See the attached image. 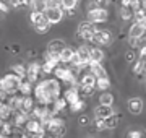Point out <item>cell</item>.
Masks as SVG:
<instances>
[{
	"label": "cell",
	"instance_id": "1",
	"mask_svg": "<svg viewBox=\"0 0 146 138\" xmlns=\"http://www.w3.org/2000/svg\"><path fill=\"white\" fill-rule=\"evenodd\" d=\"M34 96L41 106H49L54 104L60 98V83L55 78L52 80H44L37 83L34 88Z\"/></svg>",
	"mask_w": 146,
	"mask_h": 138
},
{
	"label": "cell",
	"instance_id": "2",
	"mask_svg": "<svg viewBox=\"0 0 146 138\" xmlns=\"http://www.w3.org/2000/svg\"><path fill=\"white\" fill-rule=\"evenodd\" d=\"M44 15H46L47 21L50 25H57V23L62 21V18H63V8L58 3H49L47 10L44 11Z\"/></svg>",
	"mask_w": 146,
	"mask_h": 138
},
{
	"label": "cell",
	"instance_id": "3",
	"mask_svg": "<svg viewBox=\"0 0 146 138\" xmlns=\"http://www.w3.org/2000/svg\"><path fill=\"white\" fill-rule=\"evenodd\" d=\"M21 83H23V80L21 78H18L16 75L13 73H8L3 76V91L5 93H8L10 96H13L16 93V91L20 90Z\"/></svg>",
	"mask_w": 146,
	"mask_h": 138
},
{
	"label": "cell",
	"instance_id": "4",
	"mask_svg": "<svg viewBox=\"0 0 146 138\" xmlns=\"http://www.w3.org/2000/svg\"><path fill=\"white\" fill-rule=\"evenodd\" d=\"M31 23L36 26V31L39 33V34H44V33H47L49 29H50V23L47 21V18L44 13H37V11H33L31 13Z\"/></svg>",
	"mask_w": 146,
	"mask_h": 138
},
{
	"label": "cell",
	"instance_id": "5",
	"mask_svg": "<svg viewBox=\"0 0 146 138\" xmlns=\"http://www.w3.org/2000/svg\"><path fill=\"white\" fill-rule=\"evenodd\" d=\"M54 73H55V76H57V80H62L63 83H68V85H72V86H78V83H76V76H75V73H73V68L57 67Z\"/></svg>",
	"mask_w": 146,
	"mask_h": 138
},
{
	"label": "cell",
	"instance_id": "6",
	"mask_svg": "<svg viewBox=\"0 0 146 138\" xmlns=\"http://www.w3.org/2000/svg\"><path fill=\"white\" fill-rule=\"evenodd\" d=\"M96 33H98V29H96V25H93L91 21L80 23V26H78V36L81 37L83 41H91Z\"/></svg>",
	"mask_w": 146,
	"mask_h": 138
},
{
	"label": "cell",
	"instance_id": "7",
	"mask_svg": "<svg viewBox=\"0 0 146 138\" xmlns=\"http://www.w3.org/2000/svg\"><path fill=\"white\" fill-rule=\"evenodd\" d=\"M88 18L93 25H96V23H104L109 18V11L106 10V8H96L94 7L91 10H88Z\"/></svg>",
	"mask_w": 146,
	"mask_h": 138
},
{
	"label": "cell",
	"instance_id": "8",
	"mask_svg": "<svg viewBox=\"0 0 146 138\" xmlns=\"http://www.w3.org/2000/svg\"><path fill=\"white\" fill-rule=\"evenodd\" d=\"M63 99L72 106L75 102H78L81 99V94H80V85L78 86H70L67 91H65V94H63Z\"/></svg>",
	"mask_w": 146,
	"mask_h": 138
},
{
	"label": "cell",
	"instance_id": "9",
	"mask_svg": "<svg viewBox=\"0 0 146 138\" xmlns=\"http://www.w3.org/2000/svg\"><path fill=\"white\" fill-rule=\"evenodd\" d=\"M110 41H112V36H110V33L107 31V29L98 31V33L93 36V39H91V42H94V44H102V46H109Z\"/></svg>",
	"mask_w": 146,
	"mask_h": 138
},
{
	"label": "cell",
	"instance_id": "10",
	"mask_svg": "<svg viewBox=\"0 0 146 138\" xmlns=\"http://www.w3.org/2000/svg\"><path fill=\"white\" fill-rule=\"evenodd\" d=\"M39 72H42V65L36 64V62H33V64L28 65V68H26L28 81H29V83H34V81L37 80V75H39Z\"/></svg>",
	"mask_w": 146,
	"mask_h": 138
},
{
	"label": "cell",
	"instance_id": "11",
	"mask_svg": "<svg viewBox=\"0 0 146 138\" xmlns=\"http://www.w3.org/2000/svg\"><path fill=\"white\" fill-rule=\"evenodd\" d=\"M127 106H128V111H130L133 115H138V114H141V111H143V101H141L140 98H130Z\"/></svg>",
	"mask_w": 146,
	"mask_h": 138
},
{
	"label": "cell",
	"instance_id": "12",
	"mask_svg": "<svg viewBox=\"0 0 146 138\" xmlns=\"http://www.w3.org/2000/svg\"><path fill=\"white\" fill-rule=\"evenodd\" d=\"M63 49H65V42H63L62 39H54V41H50V44H49L47 52H49V54H54V55H58V57H60V52H62Z\"/></svg>",
	"mask_w": 146,
	"mask_h": 138
},
{
	"label": "cell",
	"instance_id": "13",
	"mask_svg": "<svg viewBox=\"0 0 146 138\" xmlns=\"http://www.w3.org/2000/svg\"><path fill=\"white\" fill-rule=\"evenodd\" d=\"M115 112L114 109H112V106H101L96 109V119H102V120H106V119H109V117H112Z\"/></svg>",
	"mask_w": 146,
	"mask_h": 138
},
{
	"label": "cell",
	"instance_id": "14",
	"mask_svg": "<svg viewBox=\"0 0 146 138\" xmlns=\"http://www.w3.org/2000/svg\"><path fill=\"white\" fill-rule=\"evenodd\" d=\"M75 52L83 60L84 65H89V62H91V47H88V46H80L78 50H75Z\"/></svg>",
	"mask_w": 146,
	"mask_h": 138
},
{
	"label": "cell",
	"instance_id": "15",
	"mask_svg": "<svg viewBox=\"0 0 146 138\" xmlns=\"http://www.w3.org/2000/svg\"><path fill=\"white\" fill-rule=\"evenodd\" d=\"M89 70H91V75H94L96 80H101V78H107V72L101 64H91L89 65Z\"/></svg>",
	"mask_w": 146,
	"mask_h": 138
},
{
	"label": "cell",
	"instance_id": "16",
	"mask_svg": "<svg viewBox=\"0 0 146 138\" xmlns=\"http://www.w3.org/2000/svg\"><path fill=\"white\" fill-rule=\"evenodd\" d=\"M145 33H146V28H145V25H143V23H140V21L133 23V26L130 28V37L141 39V37L145 36Z\"/></svg>",
	"mask_w": 146,
	"mask_h": 138
},
{
	"label": "cell",
	"instance_id": "17",
	"mask_svg": "<svg viewBox=\"0 0 146 138\" xmlns=\"http://www.w3.org/2000/svg\"><path fill=\"white\" fill-rule=\"evenodd\" d=\"M33 11H37V13H44L49 7V0H31L29 2Z\"/></svg>",
	"mask_w": 146,
	"mask_h": 138
},
{
	"label": "cell",
	"instance_id": "18",
	"mask_svg": "<svg viewBox=\"0 0 146 138\" xmlns=\"http://www.w3.org/2000/svg\"><path fill=\"white\" fill-rule=\"evenodd\" d=\"M96 78H94V75L88 73V75H83V78L80 80V88H96Z\"/></svg>",
	"mask_w": 146,
	"mask_h": 138
},
{
	"label": "cell",
	"instance_id": "19",
	"mask_svg": "<svg viewBox=\"0 0 146 138\" xmlns=\"http://www.w3.org/2000/svg\"><path fill=\"white\" fill-rule=\"evenodd\" d=\"M34 111V101H33L31 96H23V104H21V112H25V114H31Z\"/></svg>",
	"mask_w": 146,
	"mask_h": 138
},
{
	"label": "cell",
	"instance_id": "20",
	"mask_svg": "<svg viewBox=\"0 0 146 138\" xmlns=\"http://www.w3.org/2000/svg\"><path fill=\"white\" fill-rule=\"evenodd\" d=\"M73 55H75V50H73L72 47H67V46H65V49L60 52V62H62V64H72Z\"/></svg>",
	"mask_w": 146,
	"mask_h": 138
},
{
	"label": "cell",
	"instance_id": "21",
	"mask_svg": "<svg viewBox=\"0 0 146 138\" xmlns=\"http://www.w3.org/2000/svg\"><path fill=\"white\" fill-rule=\"evenodd\" d=\"M102 60H104V52H102L99 47H91V62H89V65L91 64H101Z\"/></svg>",
	"mask_w": 146,
	"mask_h": 138
},
{
	"label": "cell",
	"instance_id": "22",
	"mask_svg": "<svg viewBox=\"0 0 146 138\" xmlns=\"http://www.w3.org/2000/svg\"><path fill=\"white\" fill-rule=\"evenodd\" d=\"M145 70H146V58H138L135 62V67H133V73L141 75L145 73Z\"/></svg>",
	"mask_w": 146,
	"mask_h": 138
},
{
	"label": "cell",
	"instance_id": "23",
	"mask_svg": "<svg viewBox=\"0 0 146 138\" xmlns=\"http://www.w3.org/2000/svg\"><path fill=\"white\" fill-rule=\"evenodd\" d=\"M58 64L60 62H55V60H46V64L42 65V72L44 73H52V72H55Z\"/></svg>",
	"mask_w": 146,
	"mask_h": 138
},
{
	"label": "cell",
	"instance_id": "24",
	"mask_svg": "<svg viewBox=\"0 0 146 138\" xmlns=\"http://www.w3.org/2000/svg\"><path fill=\"white\" fill-rule=\"evenodd\" d=\"M99 104L101 106H112L114 104V96L110 93H102L99 96Z\"/></svg>",
	"mask_w": 146,
	"mask_h": 138
},
{
	"label": "cell",
	"instance_id": "25",
	"mask_svg": "<svg viewBox=\"0 0 146 138\" xmlns=\"http://www.w3.org/2000/svg\"><path fill=\"white\" fill-rule=\"evenodd\" d=\"M11 70H13L11 73L16 75V76H18V78H21V80L26 76V67H25V65H20V64H18V65H13V67H11Z\"/></svg>",
	"mask_w": 146,
	"mask_h": 138
},
{
	"label": "cell",
	"instance_id": "26",
	"mask_svg": "<svg viewBox=\"0 0 146 138\" xmlns=\"http://www.w3.org/2000/svg\"><path fill=\"white\" fill-rule=\"evenodd\" d=\"M68 102L65 101V99H63V98H58L57 101L54 102L52 104V112L54 114H57V112H60V111H63V109H65V106H67Z\"/></svg>",
	"mask_w": 146,
	"mask_h": 138
},
{
	"label": "cell",
	"instance_id": "27",
	"mask_svg": "<svg viewBox=\"0 0 146 138\" xmlns=\"http://www.w3.org/2000/svg\"><path fill=\"white\" fill-rule=\"evenodd\" d=\"M21 93V96H31V91H33V85L29 83V81H23L20 86V90H18Z\"/></svg>",
	"mask_w": 146,
	"mask_h": 138
},
{
	"label": "cell",
	"instance_id": "28",
	"mask_svg": "<svg viewBox=\"0 0 146 138\" xmlns=\"http://www.w3.org/2000/svg\"><path fill=\"white\" fill-rule=\"evenodd\" d=\"M60 5H62L63 10L73 11V10H75V7L78 5V0H62V2H60Z\"/></svg>",
	"mask_w": 146,
	"mask_h": 138
},
{
	"label": "cell",
	"instance_id": "29",
	"mask_svg": "<svg viewBox=\"0 0 146 138\" xmlns=\"http://www.w3.org/2000/svg\"><path fill=\"white\" fill-rule=\"evenodd\" d=\"M96 88L101 91H107L110 88V80H109V76L107 78H101V80L96 81Z\"/></svg>",
	"mask_w": 146,
	"mask_h": 138
},
{
	"label": "cell",
	"instance_id": "30",
	"mask_svg": "<svg viewBox=\"0 0 146 138\" xmlns=\"http://www.w3.org/2000/svg\"><path fill=\"white\" fill-rule=\"evenodd\" d=\"M119 120H120V117L117 115V114H114V115L109 117V119H106V128H115L119 125Z\"/></svg>",
	"mask_w": 146,
	"mask_h": 138
},
{
	"label": "cell",
	"instance_id": "31",
	"mask_svg": "<svg viewBox=\"0 0 146 138\" xmlns=\"http://www.w3.org/2000/svg\"><path fill=\"white\" fill-rule=\"evenodd\" d=\"M120 16H122L123 21H128L131 18H135V13H133L130 8H122V10H120Z\"/></svg>",
	"mask_w": 146,
	"mask_h": 138
},
{
	"label": "cell",
	"instance_id": "32",
	"mask_svg": "<svg viewBox=\"0 0 146 138\" xmlns=\"http://www.w3.org/2000/svg\"><path fill=\"white\" fill-rule=\"evenodd\" d=\"M86 107V102L83 101V99H80L78 102H75V104H72V111L73 112H81Z\"/></svg>",
	"mask_w": 146,
	"mask_h": 138
},
{
	"label": "cell",
	"instance_id": "33",
	"mask_svg": "<svg viewBox=\"0 0 146 138\" xmlns=\"http://www.w3.org/2000/svg\"><path fill=\"white\" fill-rule=\"evenodd\" d=\"M31 0H10V5L13 8H20V7H26Z\"/></svg>",
	"mask_w": 146,
	"mask_h": 138
},
{
	"label": "cell",
	"instance_id": "34",
	"mask_svg": "<svg viewBox=\"0 0 146 138\" xmlns=\"http://www.w3.org/2000/svg\"><path fill=\"white\" fill-rule=\"evenodd\" d=\"M143 7H141V0H133L130 5V10L133 11V13H136V11H140Z\"/></svg>",
	"mask_w": 146,
	"mask_h": 138
},
{
	"label": "cell",
	"instance_id": "35",
	"mask_svg": "<svg viewBox=\"0 0 146 138\" xmlns=\"http://www.w3.org/2000/svg\"><path fill=\"white\" fill-rule=\"evenodd\" d=\"M93 3L96 8H106L109 5V0H93Z\"/></svg>",
	"mask_w": 146,
	"mask_h": 138
},
{
	"label": "cell",
	"instance_id": "36",
	"mask_svg": "<svg viewBox=\"0 0 146 138\" xmlns=\"http://www.w3.org/2000/svg\"><path fill=\"white\" fill-rule=\"evenodd\" d=\"M96 128H98V130H104L106 128V120H102V119H96Z\"/></svg>",
	"mask_w": 146,
	"mask_h": 138
},
{
	"label": "cell",
	"instance_id": "37",
	"mask_svg": "<svg viewBox=\"0 0 146 138\" xmlns=\"http://www.w3.org/2000/svg\"><path fill=\"white\" fill-rule=\"evenodd\" d=\"M130 47L131 49L140 47V39H136V37H130Z\"/></svg>",
	"mask_w": 146,
	"mask_h": 138
},
{
	"label": "cell",
	"instance_id": "38",
	"mask_svg": "<svg viewBox=\"0 0 146 138\" xmlns=\"http://www.w3.org/2000/svg\"><path fill=\"white\" fill-rule=\"evenodd\" d=\"M128 138H141V132L140 130H131V132H128Z\"/></svg>",
	"mask_w": 146,
	"mask_h": 138
},
{
	"label": "cell",
	"instance_id": "39",
	"mask_svg": "<svg viewBox=\"0 0 146 138\" xmlns=\"http://www.w3.org/2000/svg\"><path fill=\"white\" fill-rule=\"evenodd\" d=\"M78 122H80V125H81V127H86V125L89 123V119H88L86 115H81V117H80Z\"/></svg>",
	"mask_w": 146,
	"mask_h": 138
},
{
	"label": "cell",
	"instance_id": "40",
	"mask_svg": "<svg viewBox=\"0 0 146 138\" xmlns=\"http://www.w3.org/2000/svg\"><path fill=\"white\" fill-rule=\"evenodd\" d=\"M138 58H146V46L140 49V54H138Z\"/></svg>",
	"mask_w": 146,
	"mask_h": 138
},
{
	"label": "cell",
	"instance_id": "41",
	"mask_svg": "<svg viewBox=\"0 0 146 138\" xmlns=\"http://www.w3.org/2000/svg\"><path fill=\"white\" fill-rule=\"evenodd\" d=\"M133 0H122V8H130Z\"/></svg>",
	"mask_w": 146,
	"mask_h": 138
},
{
	"label": "cell",
	"instance_id": "42",
	"mask_svg": "<svg viewBox=\"0 0 146 138\" xmlns=\"http://www.w3.org/2000/svg\"><path fill=\"white\" fill-rule=\"evenodd\" d=\"M127 60H128V62H133V60H135V54L130 52L128 55H127Z\"/></svg>",
	"mask_w": 146,
	"mask_h": 138
},
{
	"label": "cell",
	"instance_id": "43",
	"mask_svg": "<svg viewBox=\"0 0 146 138\" xmlns=\"http://www.w3.org/2000/svg\"><path fill=\"white\" fill-rule=\"evenodd\" d=\"M141 7H143V10L146 11V0H141Z\"/></svg>",
	"mask_w": 146,
	"mask_h": 138
},
{
	"label": "cell",
	"instance_id": "44",
	"mask_svg": "<svg viewBox=\"0 0 146 138\" xmlns=\"http://www.w3.org/2000/svg\"><path fill=\"white\" fill-rule=\"evenodd\" d=\"M2 7H3V2H2V0H0V11H2Z\"/></svg>",
	"mask_w": 146,
	"mask_h": 138
},
{
	"label": "cell",
	"instance_id": "45",
	"mask_svg": "<svg viewBox=\"0 0 146 138\" xmlns=\"http://www.w3.org/2000/svg\"><path fill=\"white\" fill-rule=\"evenodd\" d=\"M140 23H143V25H145V28H146V18L143 20V21H140Z\"/></svg>",
	"mask_w": 146,
	"mask_h": 138
}]
</instances>
